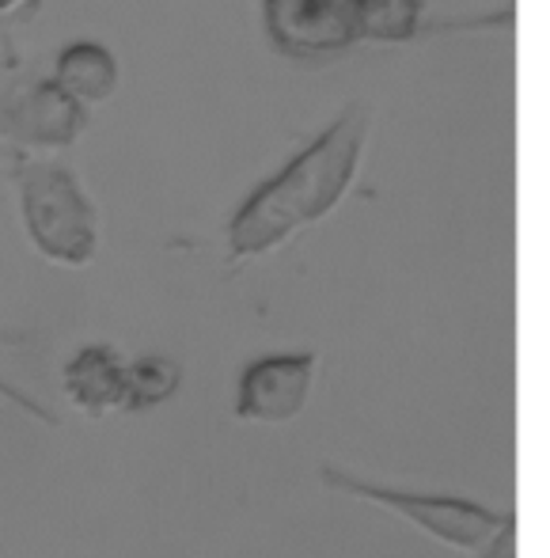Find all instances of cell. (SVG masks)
Instances as JSON below:
<instances>
[{
  "label": "cell",
  "instance_id": "obj_4",
  "mask_svg": "<svg viewBox=\"0 0 550 558\" xmlns=\"http://www.w3.org/2000/svg\"><path fill=\"white\" fill-rule=\"evenodd\" d=\"M319 483L334 494H345L353 501H365L399 521L414 524L421 536L452 547V551H482L513 513L486 506V501L463 498V494H429V490H399V486L372 483L365 475H353L345 468H319Z\"/></svg>",
  "mask_w": 550,
  "mask_h": 558
},
{
  "label": "cell",
  "instance_id": "obj_11",
  "mask_svg": "<svg viewBox=\"0 0 550 558\" xmlns=\"http://www.w3.org/2000/svg\"><path fill=\"white\" fill-rule=\"evenodd\" d=\"M0 399H4V403H15L23 414H30V418L42 422V426H58V414H53L50 407H42L35 396H30V391L15 388V384H12V380H4V376H0Z\"/></svg>",
  "mask_w": 550,
  "mask_h": 558
},
{
  "label": "cell",
  "instance_id": "obj_10",
  "mask_svg": "<svg viewBox=\"0 0 550 558\" xmlns=\"http://www.w3.org/2000/svg\"><path fill=\"white\" fill-rule=\"evenodd\" d=\"M183 388V365L160 353L125 361V414H145L171 403Z\"/></svg>",
  "mask_w": 550,
  "mask_h": 558
},
{
  "label": "cell",
  "instance_id": "obj_7",
  "mask_svg": "<svg viewBox=\"0 0 550 558\" xmlns=\"http://www.w3.org/2000/svg\"><path fill=\"white\" fill-rule=\"evenodd\" d=\"M61 391L91 422L125 414V357L110 342L81 345L61 368Z\"/></svg>",
  "mask_w": 550,
  "mask_h": 558
},
{
  "label": "cell",
  "instance_id": "obj_1",
  "mask_svg": "<svg viewBox=\"0 0 550 558\" xmlns=\"http://www.w3.org/2000/svg\"><path fill=\"white\" fill-rule=\"evenodd\" d=\"M372 107L353 99L289 163L255 186L224 225L228 266L266 258L308 228L323 225L360 175Z\"/></svg>",
  "mask_w": 550,
  "mask_h": 558
},
{
  "label": "cell",
  "instance_id": "obj_5",
  "mask_svg": "<svg viewBox=\"0 0 550 558\" xmlns=\"http://www.w3.org/2000/svg\"><path fill=\"white\" fill-rule=\"evenodd\" d=\"M270 50L296 65H327L360 46L357 0H258Z\"/></svg>",
  "mask_w": 550,
  "mask_h": 558
},
{
  "label": "cell",
  "instance_id": "obj_12",
  "mask_svg": "<svg viewBox=\"0 0 550 558\" xmlns=\"http://www.w3.org/2000/svg\"><path fill=\"white\" fill-rule=\"evenodd\" d=\"M478 558H516V513L505 521V529L478 551Z\"/></svg>",
  "mask_w": 550,
  "mask_h": 558
},
{
  "label": "cell",
  "instance_id": "obj_6",
  "mask_svg": "<svg viewBox=\"0 0 550 558\" xmlns=\"http://www.w3.org/2000/svg\"><path fill=\"white\" fill-rule=\"evenodd\" d=\"M319 353L316 350H285L262 353L247 361L235 380L232 411L247 426H289L304 414L316 388Z\"/></svg>",
  "mask_w": 550,
  "mask_h": 558
},
{
  "label": "cell",
  "instance_id": "obj_3",
  "mask_svg": "<svg viewBox=\"0 0 550 558\" xmlns=\"http://www.w3.org/2000/svg\"><path fill=\"white\" fill-rule=\"evenodd\" d=\"M0 46H4V58H0V145L4 153L53 156L73 148L88 133L91 111L73 104L50 81V73H42L30 58H20L12 27H4Z\"/></svg>",
  "mask_w": 550,
  "mask_h": 558
},
{
  "label": "cell",
  "instance_id": "obj_8",
  "mask_svg": "<svg viewBox=\"0 0 550 558\" xmlns=\"http://www.w3.org/2000/svg\"><path fill=\"white\" fill-rule=\"evenodd\" d=\"M50 81L58 84L73 104L91 111V107H103L114 99L118 84H122V65H118L110 46L81 38V43H65L53 53Z\"/></svg>",
  "mask_w": 550,
  "mask_h": 558
},
{
  "label": "cell",
  "instance_id": "obj_13",
  "mask_svg": "<svg viewBox=\"0 0 550 558\" xmlns=\"http://www.w3.org/2000/svg\"><path fill=\"white\" fill-rule=\"evenodd\" d=\"M35 0H0V15H12V12H23V8H30Z\"/></svg>",
  "mask_w": 550,
  "mask_h": 558
},
{
  "label": "cell",
  "instance_id": "obj_2",
  "mask_svg": "<svg viewBox=\"0 0 550 558\" xmlns=\"http://www.w3.org/2000/svg\"><path fill=\"white\" fill-rule=\"evenodd\" d=\"M8 179L30 247L53 266L84 270L99 258L103 228L91 194L65 160L8 153Z\"/></svg>",
  "mask_w": 550,
  "mask_h": 558
},
{
  "label": "cell",
  "instance_id": "obj_9",
  "mask_svg": "<svg viewBox=\"0 0 550 558\" xmlns=\"http://www.w3.org/2000/svg\"><path fill=\"white\" fill-rule=\"evenodd\" d=\"M360 43L406 46L426 35V0H357Z\"/></svg>",
  "mask_w": 550,
  "mask_h": 558
}]
</instances>
